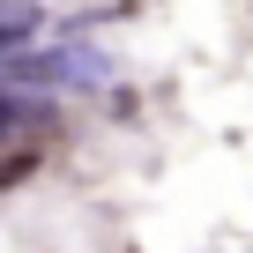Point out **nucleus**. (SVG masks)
<instances>
[{
  "label": "nucleus",
  "instance_id": "nucleus-2",
  "mask_svg": "<svg viewBox=\"0 0 253 253\" xmlns=\"http://www.w3.org/2000/svg\"><path fill=\"white\" fill-rule=\"evenodd\" d=\"M30 30H38V8H0V60L23 52V45H30Z\"/></svg>",
  "mask_w": 253,
  "mask_h": 253
},
{
  "label": "nucleus",
  "instance_id": "nucleus-1",
  "mask_svg": "<svg viewBox=\"0 0 253 253\" xmlns=\"http://www.w3.org/2000/svg\"><path fill=\"white\" fill-rule=\"evenodd\" d=\"M97 75H104V60H97V52H75V45H60V52H8V60H0V82H15V89L97 82Z\"/></svg>",
  "mask_w": 253,
  "mask_h": 253
}]
</instances>
